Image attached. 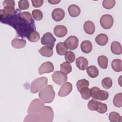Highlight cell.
Returning <instances> with one entry per match:
<instances>
[{"instance_id":"6da1fadb","label":"cell","mask_w":122,"mask_h":122,"mask_svg":"<svg viewBox=\"0 0 122 122\" xmlns=\"http://www.w3.org/2000/svg\"><path fill=\"white\" fill-rule=\"evenodd\" d=\"M16 11L15 14L0 20V21L14 28L19 36L21 37H27L30 32L35 30V23L27 22L20 16L19 12L20 10L16 9Z\"/></svg>"},{"instance_id":"7a4b0ae2","label":"cell","mask_w":122,"mask_h":122,"mask_svg":"<svg viewBox=\"0 0 122 122\" xmlns=\"http://www.w3.org/2000/svg\"><path fill=\"white\" fill-rule=\"evenodd\" d=\"M55 93L53 86L51 85H48L40 91L39 93L40 99L44 103H50L54 100Z\"/></svg>"},{"instance_id":"3957f363","label":"cell","mask_w":122,"mask_h":122,"mask_svg":"<svg viewBox=\"0 0 122 122\" xmlns=\"http://www.w3.org/2000/svg\"><path fill=\"white\" fill-rule=\"evenodd\" d=\"M48 79L45 77L38 78L31 83L30 91L32 93H36L47 85Z\"/></svg>"},{"instance_id":"277c9868","label":"cell","mask_w":122,"mask_h":122,"mask_svg":"<svg viewBox=\"0 0 122 122\" xmlns=\"http://www.w3.org/2000/svg\"><path fill=\"white\" fill-rule=\"evenodd\" d=\"M39 114L42 122H51L53 120L54 112L50 106H44Z\"/></svg>"},{"instance_id":"5b68a950","label":"cell","mask_w":122,"mask_h":122,"mask_svg":"<svg viewBox=\"0 0 122 122\" xmlns=\"http://www.w3.org/2000/svg\"><path fill=\"white\" fill-rule=\"evenodd\" d=\"M91 97L94 99L104 101L109 97V93L107 92L101 90L97 87H93L90 89Z\"/></svg>"},{"instance_id":"8992f818","label":"cell","mask_w":122,"mask_h":122,"mask_svg":"<svg viewBox=\"0 0 122 122\" xmlns=\"http://www.w3.org/2000/svg\"><path fill=\"white\" fill-rule=\"evenodd\" d=\"M44 106V103L39 99L32 100L30 103L28 109V113H40Z\"/></svg>"},{"instance_id":"52a82bcc","label":"cell","mask_w":122,"mask_h":122,"mask_svg":"<svg viewBox=\"0 0 122 122\" xmlns=\"http://www.w3.org/2000/svg\"><path fill=\"white\" fill-rule=\"evenodd\" d=\"M51 78L53 82L58 85H61L67 81V75L61 71H55L52 74Z\"/></svg>"},{"instance_id":"ba28073f","label":"cell","mask_w":122,"mask_h":122,"mask_svg":"<svg viewBox=\"0 0 122 122\" xmlns=\"http://www.w3.org/2000/svg\"><path fill=\"white\" fill-rule=\"evenodd\" d=\"M100 24L104 29H110L113 25V18L110 14H104L100 19Z\"/></svg>"},{"instance_id":"9c48e42d","label":"cell","mask_w":122,"mask_h":122,"mask_svg":"<svg viewBox=\"0 0 122 122\" xmlns=\"http://www.w3.org/2000/svg\"><path fill=\"white\" fill-rule=\"evenodd\" d=\"M56 41V39L52 34L49 32L44 33L41 38V42L42 45L50 46L53 48Z\"/></svg>"},{"instance_id":"30bf717a","label":"cell","mask_w":122,"mask_h":122,"mask_svg":"<svg viewBox=\"0 0 122 122\" xmlns=\"http://www.w3.org/2000/svg\"><path fill=\"white\" fill-rule=\"evenodd\" d=\"M64 43L67 49L70 50H74L78 46L79 40L75 36H71L66 40Z\"/></svg>"},{"instance_id":"8fae6325","label":"cell","mask_w":122,"mask_h":122,"mask_svg":"<svg viewBox=\"0 0 122 122\" xmlns=\"http://www.w3.org/2000/svg\"><path fill=\"white\" fill-rule=\"evenodd\" d=\"M72 90V84L70 82H65L62 84L58 92V96L60 97H65L68 95Z\"/></svg>"},{"instance_id":"7c38bea8","label":"cell","mask_w":122,"mask_h":122,"mask_svg":"<svg viewBox=\"0 0 122 122\" xmlns=\"http://www.w3.org/2000/svg\"><path fill=\"white\" fill-rule=\"evenodd\" d=\"M54 66L52 62L46 61L43 63L39 68V73L42 75L44 73H49L51 72L54 70Z\"/></svg>"},{"instance_id":"4fadbf2b","label":"cell","mask_w":122,"mask_h":122,"mask_svg":"<svg viewBox=\"0 0 122 122\" xmlns=\"http://www.w3.org/2000/svg\"><path fill=\"white\" fill-rule=\"evenodd\" d=\"M16 12V11L14 7L11 6L4 7L3 9H1L0 10V20L9 16L15 14Z\"/></svg>"},{"instance_id":"5bb4252c","label":"cell","mask_w":122,"mask_h":122,"mask_svg":"<svg viewBox=\"0 0 122 122\" xmlns=\"http://www.w3.org/2000/svg\"><path fill=\"white\" fill-rule=\"evenodd\" d=\"M52 19L56 21H60L63 19L65 16V12L61 8H56L53 10L51 13Z\"/></svg>"},{"instance_id":"9a60e30c","label":"cell","mask_w":122,"mask_h":122,"mask_svg":"<svg viewBox=\"0 0 122 122\" xmlns=\"http://www.w3.org/2000/svg\"><path fill=\"white\" fill-rule=\"evenodd\" d=\"M54 33L58 37H63L67 33V29L64 25H57L54 27Z\"/></svg>"},{"instance_id":"2e32d148","label":"cell","mask_w":122,"mask_h":122,"mask_svg":"<svg viewBox=\"0 0 122 122\" xmlns=\"http://www.w3.org/2000/svg\"><path fill=\"white\" fill-rule=\"evenodd\" d=\"M77 68L82 71L86 70L88 66V61L87 59L83 57H79L76 60L75 62Z\"/></svg>"},{"instance_id":"e0dca14e","label":"cell","mask_w":122,"mask_h":122,"mask_svg":"<svg viewBox=\"0 0 122 122\" xmlns=\"http://www.w3.org/2000/svg\"><path fill=\"white\" fill-rule=\"evenodd\" d=\"M83 29L87 34L90 35L93 34L95 30L94 23L90 20L86 21L83 25Z\"/></svg>"},{"instance_id":"ac0fdd59","label":"cell","mask_w":122,"mask_h":122,"mask_svg":"<svg viewBox=\"0 0 122 122\" xmlns=\"http://www.w3.org/2000/svg\"><path fill=\"white\" fill-rule=\"evenodd\" d=\"M53 48L50 46H44L41 47L39 50V52L42 56L46 57H50L52 56L53 53Z\"/></svg>"},{"instance_id":"d6986e66","label":"cell","mask_w":122,"mask_h":122,"mask_svg":"<svg viewBox=\"0 0 122 122\" xmlns=\"http://www.w3.org/2000/svg\"><path fill=\"white\" fill-rule=\"evenodd\" d=\"M68 11L70 15L72 17H76L81 13L80 7L75 4L70 5L68 8Z\"/></svg>"},{"instance_id":"ffe728a7","label":"cell","mask_w":122,"mask_h":122,"mask_svg":"<svg viewBox=\"0 0 122 122\" xmlns=\"http://www.w3.org/2000/svg\"><path fill=\"white\" fill-rule=\"evenodd\" d=\"M81 51L84 53H90L92 49V42L88 40L83 41L81 44Z\"/></svg>"},{"instance_id":"44dd1931","label":"cell","mask_w":122,"mask_h":122,"mask_svg":"<svg viewBox=\"0 0 122 122\" xmlns=\"http://www.w3.org/2000/svg\"><path fill=\"white\" fill-rule=\"evenodd\" d=\"M112 52L115 55H120L122 53V48L120 42L117 41L112 42L111 46Z\"/></svg>"},{"instance_id":"7402d4cb","label":"cell","mask_w":122,"mask_h":122,"mask_svg":"<svg viewBox=\"0 0 122 122\" xmlns=\"http://www.w3.org/2000/svg\"><path fill=\"white\" fill-rule=\"evenodd\" d=\"M24 122H41V117L39 113H28L25 117Z\"/></svg>"},{"instance_id":"603a6c76","label":"cell","mask_w":122,"mask_h":122,"mask_svg":"<svg viewBox=\"0 0 122 122\" xmlns=\"http://www.w3.org/2000/svg\"><path fill=\"white\" fill-rule=\"evenodd\" d=\"M95 41L100 46H104L108 41V37L107 35L104 33H101L95 38Z\"/></svg>"},{"instance_id":"cb8c5ba5","label":"cell","mask_w":122,"mask_h":122,"mask_svg":"<svg viewBox=\"0 0 122 122\" xmlns=\"http://www.w3.org/2000/svg\"><path fill=\"white\" fill-rule=\"evenodd\" d=\"M26 44V41L24 39L15 38L11 41L12 46L16 49H21L24 48Z\"/></svg>"},{"instance_id":"d4e9b609","label":"cell","mask_w":122,"mask_h":122,"mask_svg":"<svg viewBox=\"0 0 122 122\" xmlns=\"http://www.w3.org/2000/svg\"><path fill=\"white\" fill-rule=\"evenodd\" d=\"M88 75L92 78L97 77L99 75V70L98 68L94 65H91L86 69Z\"/></svg>"},{"instance_id":"484cf974","label":"cell","mask_w":122,"mask_h":122,"mask_svg":"<svg viewBox=\"0 0 122 122\" xmlns=\"http://www.w3.org/2000/svg\"><path fill=\"white\" fill-rule=\"evenodd\" d=\"M112 70L116 72H120L122 71V61L121 59H116L112 62Z\"/></svg>"},{"instance_id":"4316f807","label":"cell","mask_w":122,"mask_h":122,"mask_svg":"<svg viewBox=\"0 0 122 122\" xmlns=\"http://www.w3.org/2000/svg\"><path fill=\"white\" fill-rule=\"evenodd\" d=\"M19 15L27 22L29 23H35V22L32 19L31 15L29 12H21V11L20 10L19 12Z\"/></svg>"},{"instance_id":"83f0119b","label":"cell","mask_w":122,"mask_h":122,"mask_svg":"<svg viewBox=\"0 0 122 122\" xmlns=\"http://www.w3.org/2000/svg\"><path fill=\"white\" fill-rule=\"evenodd\" d=\"M56 49L58 54L61 56L65 55L68 50L64 43L62 42H60L57 44Z\"/></svg>"},{"instance_id":"f1b7e54d","label":"cell","mask_w":122,"mask_h":122,"mask_svg":"<svg viewBox=\"0 0 122 122\" xmlns=\"http://www.w3.org/2000/svg\"><path fill=\"white\" fill-rule=\"evenodd\" d=\"M97 61L99 66L101 68L105 69L107 68L108 59L106 56L104 55H101L99 56L97 59Z\"/></svg>"},{"instance_id":"f546056e","label":"cell","mask_w":122,"mask_h":122,"mask_svg":"<svg viewBox=\"0 0 122 122\" xmlns=\"http://www.w3.org/2000/svg\"><path fill=\"white\" fill-rule=\"evenodd\" d=\"M27 37L30 41L31 42H35L40 40V35L38 31L33 30L30 32Z\"/></svg>"},{"instance_id":"4dcf8cb0","label":"cell","mask_w":122,"mask_h":122,"mask_svg":"<svg viewBox=\"0 0 122 122\" xmlns=\"http://www.w3.org/2000/svg\"><path fill=\"white\" fill-rule=\"evenodd\" d=\"M60 70L66 74H68L71 71L72 67L70 63L65 61L60 64Z\"/></svg>"},{"instance_id":"1f68e13d","label":"cell","mask_w":122,"mask_h":122,"mask_svg":"<svg viewBox=\"0 0 122 122\" xmlns=\"http://www.w3.org/2000/svg\"><path fill=\"white\" fill-rule=\"evenodd\" d=\"M122 117L117 112H112L109 113V119L111 122H121Z\"/></svg>"},{"instance_id":"d6a6232c","label":"cell","mask_w":122,"mask_h":122,"mask_svg":"<svg viewBox=\"0 0 122 122\" xmlns=\"http://www.w3.org/2000/svg\"><path fill=\"white\" fill-rule=\"evenodd\" d=\"M113 105L118 108H121L122 106V93L121 92L117 93L113 99Z\"/></svg>"},{"instance_id":"836d02e7","label":"cell","mask_w":122,"mask_h":122,"mask_svg":"<svg viewBox=\"0 0 122 122\" xmlns=\"http://www.w3.org/2000/svg\"><path fill=\"white\" fill-rule=\"evenodd\" d=\"M79 92H80L82 99L87 100L90 98V89H89L88 87L82 88Z\"/></svg>"},{"instance_id":"e575fe53","label":"cell","mask_w":122,"mask_h":122,"mask_svg":"<svg viewBox=\"0 0 122 122\" xmlns=\"http://www.w3.org/2000/svg\"><path fill=\"white\" fill-rule=\"evenodd\" d=\"M89 86V81L85 79L80 80L78 81L76 83V87L79 92H80L82 88L86 87H88Z\"/></svg>"},{"instance_id":"d590c367","label":"cell","mask_w":122,"mask_h":122,"mask_svg":"<svg viewBox=\"0 0 122 122\" xmlns=\"http://www.w3.org/2000/svg\"><path fill=\"white\" fill-rule=\"evenodd\" d=\"M102 86L106 89H110L112 85V79L109 77L104 78L102 81Z\"/></svg>"},{"instance_id":"8d00e7d4","label":"cell","mask_w":122,"mask_h":122,"mask_svg":"<svg viewBox=\"0 0 122 122\" xmlns=\"http://www.w3.org/2000/svg\"><path fill=\"white\" fill-rule=\"evenodd\" d=\"M87 106L89 109L92 111H97L98 107V102L95 99H92L89 102Z\"/></svg>"},{"instance_id":"74e56055","label":"cell","mask_w":122,"mask_h":122,"mask_svg":"<svg viewBox=\"0 0 122 122\" xmlns=\"http://www.w3.org/2000/svg\"><path fill=\"white\" fill-rule=\"evenodd\" d=\"M75 59L74 53L71 51H68L65 54V59L69 63H72Z\"/></svg>"},{"instance_id":"f35d334b","label":"cell","mask_w":122,"mask_h":122,"mask_svg":"<svg viewBox=\"0 0 122 122\" xmlns=\"http://www.w3.org/2000/svg\"><path fill=\"white\" fill-rule=\"evenodd\" d=\"M115 0H104L102 1V6L106 9H111L115 5Z\"/></svg>"},{"instance_id":"ab89813d","label":"cell","mask_w":122,"mask_h":122,"mask_svg":"<svg viewBox=\"0 0 122 122\" xmlns=\"http://www.w3.org/2000/svg\"><path fill=\"white\" fill-rule=\"evenodd\" d=\"M32 15L33 18L36 20H41L43 18V13L42 11L38 9L33 10L32 11Z\"/></svg>"},{"instance_id":"60d3db41","label":"cell","mask_w":122,"mask_h":122,"mask_svg":"<svg viewBox=\"0 0 122 122\" xmlns=\"http://www.w3.org/2000/svg\"><path fill=\"white\" fill-rule=\"evenodd\" d=\"M18 6L20 10H25L29 8V3L27 0H20L18 2Z\"/></svg>"},{"instance_id":"b9f144b4","label":"cell","mask_w":122,"mask_h":122,"mask_svg":"<svg viewBox=\"0 0 122 122\" xmlns=\"http://www.w3.org/2000/svg\"><path fill=\"white\" fill-rule=\"evenodd\" d=\"M107 111V106L106 104L98 102V107L97 112L100 113H104Z\"/></svg>"},{"instance_id":"7bdbcfd3","label":"cell","mask_w":122,"mask_h":122,"mask_svg":"<svg viewBox=\"0 0 122 122\" xmlns=\"http://www.w3.org/2000/svg\"><path fill=\"white\" fill-rule=\"evenodd\" d=\"M32 6L35 8H38L42 5L43 3V0H31Z\"/></svg>"},{"instance_id":"ee69618b","label":"cell","mask_w":122,"mask_h":122,"mask_svg":"<svg viewBox=\"0 0 122 122\" xmlns=\"http://www.w3.org/2000/svg\"><path fill=\"white\" fill-rule=\"evenodd\" d=\"M15 5V1L12 0H5L3 2V5L4 7L11 6L14 8Z\"/></svg>"},{"instance_id":"f6af8a7d","label":"cell","mask_w":122,"mask_h":122,"mask_svg":"<svg viewBox=\"0 0 122 122\" xmlns=\"http://www.w3.org/2000/svg\"><path fill=\"white\" fill-rule=\"evenodd\" d=\"M48 2L52 5H55L57 4H58L59 2H60L61 0H48Z\"/></svg>"}]
</instances>
